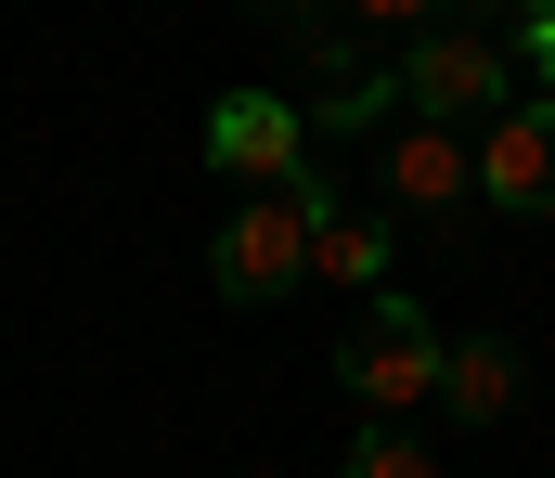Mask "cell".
Listing matches in <instances>:
<instances>
[{"mask_svg": "<svg viewBox=\"0 0 555 478\" xmlns=\"http://www.w3.org/2000/svg\"><path fill=\"white\" fill-rule=\"evenodd\" d=\"M336 194H323V168L297 181V194H259V207H233L220 233H207V285L233 298V311H259L284 285H310V220H323Z\"/></svg>", "mask_w": 555, "mask_h": 478, "instance_id": "cell-1", "label": "cell"}, {"mask_svg": "<svg viewBox=\"0 0 555 478\" xmlns=\"http://www.w3.org/2000/svg\"><path fill=\"white\" fill-rule=\"evenodd\" d=\"M439 362H452V336H439L414 298H375V311H362V336L336 349V375H349V401H362L375 427H401L414 401H439Z\"/></svg>", "mask_w": 555, "mask_h": 478, "instance_id": "cell-2", "label": "cell"}, {"mask_svg": "<svg viewBox=\"0 0 555 478\" xmlns=\"http://www.w3.org/2000/svg\"><path fill=\"white\" fill-rule=\"evenodd\" d=\"M388 91H401V117H426V130H491L504 117V39L491 26H439V39H414L388 65Z\"/></svg>", "mask_w": 555, "mask_h": 478, "instance_id": "cell-3", "label": "cell"}, {"mask_svg": "<svg viewBox=\"0 0 555 478\" xmlns=\"http://www.w3.org/2000/svg\"><path fill=\"white\" fill-rule=\"evenodd\" d=\"M375 168H388V207L426 220V233H465V220H478V130H426V117H401Z\"/></svg>", "mask_w": 555, "mask_h": 478, "instance_id": "cell-4", "label": "cell"}, {"mask_svg": "<svg viewBox=\"0 0 555 478\" xmlns=\"http://www.w3.org/2000/svg\"><path fill=\"white\" fill-rule=\"evenodd\" d=\"M478 207L491 220H555V91L504 104L478 130Z\"/></svg>", "mask_w": 555, "mask_h": 478, "instance_id": "cell-5", "label": "cell"}, {"mask_svg": "<svg viewBox=\"0 0 555 478\" xmlns=\"http://www.w3.org/2000/svg\"><path fill=\"white\" fill-rule=\"evenodd\" d=\"M207 168H233V181H259V194H297V181H310V117H297L284 91H233V104L207 117Z\"/></svg>", "mask_w": 555, "mask_h": 478, "instance_id": "cell-6", "label": "cell"}, {"mask_svg": "<svg viewBox=\"0 0 555 478\" xmlns=\"http://www.w3.org/2000/svg\"><path fill=\"white\" fill-rule=\"evenodd\" d=\"M439 401H452V427H504L517 414V336H452Z\"/></svg>", "mask_w": 555, "mask_h": 478, "instance_id": "cell-7", "label": "cell"}, {"mask_svg": "<svg viewBox=\"0 0 555 478\" xmlns=\"http://www.w3.org/2000/svg\"><path fill=\"white\" fill-rule=\"evenodd\" d=\"M310 272H323V285H388V220L323 207V220H310Z\"/></svg>", "mask_w": 555, "mask_h": 478, "instance_id": "cell-8", "label": "cell"}, {"mask_svg": "<svg viewBox=\"0 0 555 478\" xmlns=\"http://www.w3.org/2000/svg\"><path fill=\"white\" fill-rule=\"evenodd\" d=\"M439 26H452V0H349V52H388V65Z\"/></svg>", "mask_w": 555, "mask_h": 478, "instance_id": "cell-9", "label": "cell"}, {"mask_svg": "<svg viewBox=\"0 0 555 478\" xmlns=\"http://www.w3.org/2000/svg\"><path fill=\"white\" fill-rule=\"evenodd\" d=\"M336 478H439V453H414V427H362Z\"/></svg>", "mask_w": 555, "mask_h": 478, "instance_id": "cell-10", "label": "cell"}, {"mask_svg": "<svg viewBox=\"0 0 555 478\" xmlns=\"http://www.w3.org/2000/svg\"><path fill=\"white\" fill-rule=\"evenodd\" d=\"M504 39H517V65L555 91V0H517V26H504Z\"/></svg>", "mask_w": 555, "mask_h": 478, "instance_id": "cell-11", "label": "cell"}, {"mask_svg": "<svg viewBox=\"0 0 555 478\" xmlns=\"http://www.w3.org/2000/svg\"><path fill=\"white\" fill-rule=\"evenodd\" d=\"M259 26H284V39H310V26H349V0H246Z\"/></svg>", "mask_w": 555, "mask_h": 478, "instance_id": "cell-12", "label": "cell"}]
</instances>
